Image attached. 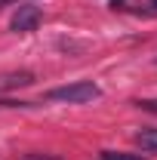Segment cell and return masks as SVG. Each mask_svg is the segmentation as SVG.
Here are the masks:
<instances>
[{"label":"cell","instance_id":"7a4b0ae2","mask_svg":"<svg viewBox=\"0 0 157 160\" xmlns=\"http://www.w3.org/2000/svg\"><path fill=\"white\" fill-rule=\"evenodd\" d=\"M40 19H43L40 6L25 3V6L16 9V16H13V22H9V28H13V31H19V34H25V31H34V28L40 25Z\"/></svg>","mask_w":157,"mask_h":160},{"label":"cell","instance_id":"277c9868","mask_svg":"<svg viewBox=\"0 0 157 160\" xmlns=\"http://www.w3.org/2000/svg\"><path fill=\"white\" fill-rule=\"evenodd\" d=\"M133 139H136L139 148H145V151L157 154V126H142V129L133 132Z\"/></svg>","mask_w":157,"mask_h":160},{"label":"cell","instance_id":"52a82bcc","mask_svg":"<svg viewBox=\"0 0 157 160\" xmlns=\"http://www.w3.org/2000/svg\"><path fill=\"white\" fill-rule=\"evenodd\" d=\"M151 6H154V9H157V0H151Z\"/></svg>","mask_w":157,"mask_h":160},{"label":"cell","instance_id":"3957f363","mask_svg":"<svg viewBox=\"0 0 157 160\" xmlns=\"http://www.w3.org/2000/svg\"><path fill=\"white\" fill-rule=\"evenodd\" d=\"M31 83H34V74H31V71L3 74V77H0V92H6V89H19V86H31Z\"/></svg>","mask_w":157,"mask_h":160},{"label":"cell","instance_id":"8992f818","mask_svg":"<svg viewBox=\"0 0 157 160\" xmlns=\"http://www.w3.org/2000/svg\"><path fill=\"white\" fill-rule=\"evenodd\" d=\"M139 108H145V111H154L157 114V99H142V102H136Z\"/></svg>","mask_w":157,"mask_h":160},{"label":"cell","instance_id":"6da1fadb","mask_svg":"<svg viewBox=\"0 0 157 160\" xmlns=\"http://www.w3.org/2000/svg\"><path fill=\"white\" fill-rule=\"evenodd\" d=\"M99 96H102V89H99L93 80L65 83V86H56V89L46 92V99H49V102H68V105H86V102L99 99Z\"/></svg>","mask_w":157,"mask_h":160},{"label":"cell","instance_id":"5b68a950","mask_svg":"<svg viewBox=\"0 0 157 160\" xmlns=\"http://www.w3.org/2000/svg\"><path fill=\"white\" fill-rule=\"evenodd\" d=\"M99 160H145L142 154H129V151H102Z\"/></svg>","mask_w":157,"mask_h":160}]
</instances>
